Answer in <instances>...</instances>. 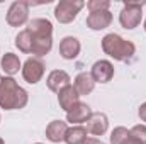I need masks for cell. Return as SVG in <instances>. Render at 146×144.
Here are the masks:
<instances>
[{
  "label": "cell",
  "mask_w": 146,
  "mask_h": 144,
  "mask_svg": "<svg viewBox=\"0 0 146 144\" xmlns=\"http://www.w3.org/2000/svg\"><path fill=\"white\" fill-rule=\"evenodd\" d=\"M33 42H34V37H33V34L27 29L21 31L15 36V48L21 53H24V54H31L33 53Z\"/></svg>",
  "instance_id": "20"
},
{
  "label": "cell",
  "mask_w": 146,
  "mask_h": 144,
  "mask_svg": "<svg viewBox=\"0 0 146 144\" xmlns=\"http://www.w3.org/2000/svg\"><path fill=\"white\" fill-rule=\"evenodd\" d=\"M146 5L145 0L141 2H124V7L119 14V22L124 29L133 31L141 24L143 19V7Z\"/></svg>",
  "instance_id": "3"
},
{
  "label": "cell",
  "mask_w": 146,
  "mask_h": 144,
  "mask_svg": "<svg viewBox=\"0 0 146 144\" xmlns=\"http://www.w3.org/2000/svg\"><path fill=\"white\" fill-rule=\"evenodd\" d=\"M68 131V122L65 120H51L46 127V139L49 143H65V136Z\"/></svg>",
  "instance_id": "12"
},
{
  "label": "cell",
  "mask_w": 146,
  "mask_h": 144,
  "mask_svg": "<svg viewBox=\"0 0 146 144\" xmlns=\"http://www.w3.org/2000/svg\"><path fill=\"white\" fill-rule=\"evenodd\" d=\"M124 144H143V143H139L138 139H134L133 136H129V137H127V139L124 141Z\"/></svg>",
  "instance_id": "26"
},
{
  "label": "cell",
  "mask_w": 146,
  "mask_h": 144,
  "mask_svg": "<svg viewBox=\"0 0 146 144\" xmlns=\"http://www.w3.org/2000/svg\"><path fill=\"white\" fill-rule=\"evenodd\" d=\"M51 49H53V36L51 37H34L33 53H31V54H34L36 58H42V56H46Z\"/></svg>",
  "instance_id": "19"
},
{
  "label": "cell",
  "mask_w": 146,
  "mask_h": 144,
  "mask_svg": "<svg viewBox=\"0 0 146 144\" xmlns=\"http://www.w3.org/2000/svg\"><path fill=\"white\" fill-rule=\"evenodd\" d=\"M0 66H2V70L5 71L7 76H14V75L19 73V70H22L21 59H19V56L14 54V53H5V54L2 56V59H0Z\"/></svg>",
  "instance_id": "17"
},
{
  "label": "cell",
  "mask_w": 146,
  "mask_h": 144,
  "mask_svg": "<svg viewBox=\"0 0 146 144\" xmlns=\"http://www.w3.org/2000/svg\"><path fill=\"white\" fill-rule=\"evenodd\" d=\"M129 132H131V136H133L134 139H138L139 143L146 144V126L145 124H138V126L131 127Z\"/></svg>",
  "instance_id": "23"
},
{
  "label": "cell",
  "mask_w": 146,
  "mask_h": 144,
  "mask_svg": "<svg viewBox=\"0 0 146 144\" xmlns=\"http://www.w3.org/2000/svg\"><path fill=\"white\" fill-rule=\"evenodd\" d=\"M80 102V95H78V92H76V88L73 87V85H68V87H65L60 93H58V104H60V107L63 108L65 112H68L73 105H76Z\"/></svg>",
  "instance_id": "15"
},
{
  "label": "cell",
  "mask_w": 146,
  "mask_h": 144,
  "mask_svg": "<svg viewBox=\"0 0 146 144\" xmlns=\"http://www.w3.org/2000/svg\"><path fill=\"white\" fill-rule=\"evenodd\" d=\"M83 144H104L100 139H97V137H87V141Z\"/></svg>",
  "instance_id": "25"
},
{
  "label": "cell",
  "mask_w": 146,
  "mask_h": 144,
  "mask_svg": "<svg viewBox=\"0 0 146 144\" xmlns=\"http://www.w3.org/2000/svg\"><path fill=\"white\" fill-rule=\"evenodd\" d=\"M46 85L53 93H60L65 87L72 85V78L65 70H53L46 78Z\"/></svg>",
  "instance_id": "10"
},
{
  "label": "cell",
  "mask_w": 146,
  "mask_h": 144,
  "mask_svg": "<svg viewBox=\"0 0 146 144\" xmlns=\"http://www.w3.org/2000/svg\"><path fill=\"white\" fill-rule=\"evenodd\" d=\"M85 7L83 0H60L54 7V17L60 24H70Z\"/></svg>",
  "instance_id": "4"
},
{
  "label": "cell",
  "mask_w": 146,
  "mask_h": 144,
  "mask_svg": "<svg viewBox=\"0 0 146 144\" xmlns=\"http://www.w3.org/2000/svg\"><path fill=\"white\" fill-rule=\"evenodd\" d=\"M26 29L34 37H51L53 36V24L48 19H42V17L29 20Z\"/></svg>",
  "instance_id": "14"
},
{
  "label": "cell",
  "mask_w": 146,
  "mask_h": 144,
  "mask_svg": "<svg viewBox=\"0 0 146 144\" xmlns=\"http://www.w3.org/2000/svg\"><path fill=\"white\" fill-rule=\"evenodd\" d=\"M22 78L27 81V83H31V85H36L39 83L41 80H42V76H44V71H46V65L42 63V59L41 58H27L26 59V63L22 65Z\"/></svg>",
  "instance_id": "5"
},
{
  "label": "cell",
  "mask_w": 146,
  "mask_h": 144,
  "mask_svg": "<svg viewBox=\"0 0 146 144\" xmlns=\"http://www.w3.org/2000/svg\"><path fill=\"white\" fill-rule=\"evenodd\" d=\"M2 81H3V76H2V75H0V85H2Z\"/></svg>",
  "instance_id": "27"
},
{
  "label": "cell",
  "mask_w": 146,
  "mask_h": 144,
  "mask_svg": "<svg viewBox=\"0 0 146 144\" xmlns=\"http://www.w3.org/2000/svg\"><path fill=\"white\" fill-rule=\"evenodd\" d=\"M34 144H44V143H34Z\"/></svg>",
  "instance_id": "30"
},
{
  "label": "cell",
  "mask_w": 146,
  "mask_h": 144,
  "mask_svg": "<svg viewBox=\"0 0 146 144\" xmlns=\"http://www.w3.org/2000/svg\"><path fill=\"white\" fill-rule=\"evenodd\" d=\"M29 19V3L27 2H12L7 10V24L10 27H21Z\"/></svg>",
  "instance_id": "6"
},
{
  "label": "cell",
  "mask_w": 146,
  "mask_h": 144,
  "mask_svg": "<svg viewBox=\"0 0 146 144\" xmlns=\"http://www.w3.org/2000/svg\"><path fill=\"white\" fill-rule=\"evenodd\" d=\"M80 51H82V44H80V41L76 37L66 36L61 39V42H60V56L63 59H68V61L76 59Z\"/></svg>",
  "instance_id": "11"
},
{
  "label": "cell",
  "mask_w": 146,
  "mask_h": 144,
  "mask_svg": "<svg viewBox=\"0 0 146 144\" xmlns=\"http://www.w3.org/2000/svg\"><path fill=\"white\" fill-rule=\"evenodd\" d=\"M138 115H139L141 122H146V102L139 105V108H138Z\"/></svg>",
  "instance_id": "24"
},
{
  "label": "cell",
  "mask_w": 146,
  "mask_h": 144,
  "mask_svg": "<svg viewBox=\"0 0 146 144\" xmlns=\"http://www.w3.org/2000/svg\"><path fill=\"white\" fill-rule=\"evenodd\" d=\"M0 122H2V117H0Z\"/></svg>",
  "instance_id": "31"
},
{
  "label": "cell",
  "mask_w": 146,
  "mask_h": 144,
  "mask_svg": "<svg viewBox=\"0 0 146 144\" xmlns=\"http://www.w3.org/2000/svg\"><path fill=\"white\" fill-rule=\"evenodd\" d=\"M102 51L110 56L112 59L115 61H129L134 54H136V46L134 42L121 37L115 32H110V34H106L102 37Z\"/></svg>",
  "instance_id": "2"
},
{
  "label": "cell",
  "mask_w": 146,
  "mask_h": 144,
  "mask_svg": "<svg viewBox=\"0 0 146 144\" xmlns=\"http://www.w3.org/2000/svg\"><path fill=\"white\" fill-rule=\"evenodd\" d=\"M90 115H92L90 105L85 102H78L66 112V122H70L72 126H82L83 122L90 119Z\"/></svg>",
  "instance_id": "9"
},
{
  "label": "cell",
  "mask_w": 146,
  "mask_h": 144,
  "mask_svg": "<svg viewBox=\"0 0 146 144\" xmlns=\"http://www.w3.org/2000/svg\"><path fill=\"white\" fill-rule=\"evenodd\" d=\"M145 31H146V19H145Z\"/></svg>",
  "instance_id": "29"
},
{
  "label": "cell",
  "mask_w": 146,
  "mask_h": 144,
  "mask_svg": "<svg viewBox=\"0 0 146 144\" xmlns=\"http://www.w3.org/2000/svg\"><path fill=\"white\" fill-rule=\"evenodd\" d=\"M73 87L76 88V92H78L80 97H82V95H90V93L94 92V88H95V81H94V78H92L90 73L82 71L75 76Z\"/></svg>",
  "instance_id": "16"
},
{
  "label": "cell",
  "mask_w": 146,
  "mask_h": 144,
  "mask_svg": "<svg viewBox=\"0 0 146 144\" xmlns=\"http://www.w3.org/2000/svg\"><path fill=\"white\" fill-rule=\"evenodd\" d=\"M129 136H131L129 129H126V127H122V126H117V127H114V131L110 132V136H109L110 144H124V141H126Z\"/></svg>",
  "instance_id": "21"
},
{
  "label": "cell",
  "mask_w": 146,
  "mask_h": 144,
  "mask_svg": "<svg viewBox=\"0 0 146 144\" xmlns=\"http://www.w3.org/2000/svg\"><path fill=\"white\" fill-rule=\"evenodd\" d=\"M110 2L109 0H88L87 2V9L90 14L94 12H104V10H109Z\"/></svg>",
  "instance_id": "22"
},
{
  "label": "cell",
  "mask_w": 146,
  "mask_h": 144,
  "mask_svg": "<svg viewBox=\"0 0 146 144\" xmlns=\"http://www.w3.org/2000/svg\"><path fill=\"white\" fill-rule=\"evenodd\" d=\"M27 102H29V93L12 76H5L0 85V108L21 110L27 105Z\"/></svg>",
  "instance_id": "1"
},
{
  "label": "cell",
  "mask_w": 146,
  "mask_h": 144,
  "mask_svg": "<svg viewBox=\"0 0 146 144\" xmlns=\"http://www.w3.org/2000/svg\"><path fill=\"white\" fill-rule=\"evenodd\" d=\"M87 137H88L87 127H83V126H72L66 131L65 143L66 144H83L87 141Z\"/></svg>",
  "instance_id": "18"
},
{
  "label": "cell",
  "mask_w": 146,
  "mask_h": 144,
  "mask_svg": "<svg viewBox=\"0 0 146 144\" xmlns=\"http://www.w3.org/2000/svg\"><path fill=\"white\" fill-rule=\"evenodd\" d=\"M0 144H5V141H3V139H2V137H0Z\"/></svg>",
  "instance_id": "28"
},
{
  "label": "cell",
  "mask_w": 146,
  "mask_h": 144,
  "mask_svg": "<svg viewBox=\"0 0 146 144\" xmlns=\"http://www.w3.org/2000/svg\"><path fill=\"white\" fill-rule=\"evenodd\" d=\"M85 124H87V132L92 136H104L109 129V119L104 112H92L90 119Z\"/></svg>",
  "instance_id": "8"
},
{
  "label": "cell",
  "mask_w": 146,
  "mask_h": 144,
  "mask_svg": "<svg viewBox=\"0 0 146 144\" xmlns=\"http://www.w3.org/2000/svg\"><path fill=\"white\" fill-rule=\"evenodd\" d=\"M114 65L110 63L109 59H99L92 65L90 75L94 78L95 83H109L110 80L114 78Z\"/></svg>",
  "instance_id": "7"
},
{
  "label": "cell",
  "mask_w": 146,
  "mask_h": 144,
  "mask_svg": "<svg viewBox=\"0 0 146 144\" xmlns=\"http://www.w3.org/2000/svg\"><path fill=\"white\" fill-rule=\"evenodd\" d=\"M85 24H87V27L92 29V31H104V29H107L110 24H112V14H110V10L88 14Z\"/></svg>",
  "instance_id": "13"
}]
</instances>
